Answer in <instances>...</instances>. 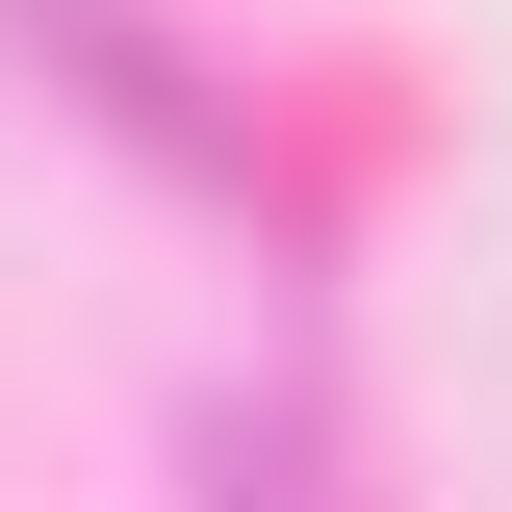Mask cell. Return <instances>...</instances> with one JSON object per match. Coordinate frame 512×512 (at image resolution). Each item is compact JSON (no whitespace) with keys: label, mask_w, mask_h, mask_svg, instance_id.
<instances>
[{"label":"cell","mask_w":512,"mask_h":512,"mask_svg":"<svg viewBox=\"0 0 512 512\" xmlns=\"http://www.w3.org/2000/svg\"><path fill=\"white\" fill-rule=\"evenodd\" d=\"M205 512H359V461H333L308 410H256V384H231V410H205Z\"/></svg>","instance_id":"1"}]
</instances>
